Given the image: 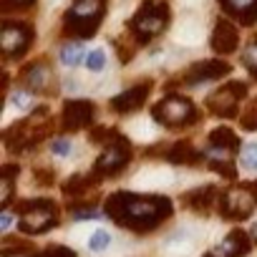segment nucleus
Returning <instances> with one entry per match:
<instances>
[{
  "mask_svg": "<svg viewBox=\"0 0 257 257\" xmlns=\"http://www.w3.org/2000/svg\"><path fill=\"white\" fill-rule=\"evenodd\" d=\"M103 212L123 229L132 232H152L164 219L172 217V199L162 194H134L116 192L106 199Z\"/></svg>",
  "mask_w": 257,
  "mask_h": 257,
  "instance_id": "f257e3e1",
  "label": "nucleus"
},
{
  "mask_svg": "<svg viewBox=\"0 0 257 257\" xmlns=\"http://www.w3.org/2000/svg\"><path fill=\"white\" fill-rule=\"evenodd\" d=\"M51 132H53V121H51L48 108H36L28 118L6 128L3 142L11 154H23V152L38 147L46 137H51Z\"/></svg>",
  "mask_w": 257,
  "mask_h": 257,
  "instance_id": "f03ea898",
  "label": "nucleus"
},
{
  "mask_svg": "<svg viewBox=\"0 0 257 257\" xmlns=\"http://www.w3.org/2000/svg\"><path fill=\"white\" fill-rule=\"evenodd\" d=\"M204 159L209 162V169H214L219 177L234 182L237 179V169H234V159L237 154H242V144L237 139L234 132H229L227 126H219L207 137V147L202 149Z\"/></svg>",
  "mask_w": 257,
  "mask_h": 257,
  "instance_id": "7ed1b4c3",
  "label": "nucleus"
},
{
  "mask_svg": "<svg viewBox=\"0 0 257 257\" xmlns=\"http://www.w3.org/2000/svg\"><path fill=\"white\" fill-rule=\"evenodd\" d=\"M106 13V0H73V8L63 18V33L76 38H91Z\"/></svg>",
  "mask_w": 257,
  "mask_h": 257,
  "instance_id": "20e7f679",
  "label": "nucleus"
},
{
  "mask_svg": "<svg viewBox=\"0 0 257 257\" xmlns=\"http://www.w3.org/2000/svg\"><path fill=\"white\" fill-rule=\"evenodd\" d=\"M18 227L26 234H43L58 227V209L51 199H26L16 207Z\"/></svg>",
  "mask_w": 257,
  "mask_h": 257,
  "instance_id": "39448f33",
  "label": "nucleus"
},
{
  "mask_svg": "<svg viewBox=\"0 0 257 257\" xmlns=\"http://www.w3.org/2000/svg\"><path fill=\"white\" fill-rule=\"evenodd\" d=\"M152 116H154V121H159L167 128H184V126H192L199 118V111L187 96L169 93L167 98H162L152 108Z\"/></svg>",
  "mask_w": 257,
  "mask_h": 257,
  "instance_id": "423d86ee",
  "label": "nucleus"
},
{
  "mask_svg": "<svg viewBox=\"0 0 257 257\" xmlns=\"http://www.w3.org/2000/svg\"><path fill=\"white\" fill-rule=\"evenodd\" d=\"M167 26H169V8L164 3H154V0L144 3L142 11L128 21V31L134 33L139 43H149L152 38L162 36Z\"/></svg>",
  "mask_w": 257,
  "mask_h": 257,
  "instance_id": "0eeeda50",
  "label": "nucleus"
},
{
  "mask_svg": "<svg viewBox=\"0 0 257 257\" xmlns=\"http://www.w3.org/2000/svg\"><path fill=\"white\" fill-rule=\"evenodd\" d=\"M219 214L224 219H247L257 207V182L232 184L219 194Z\"/></svg>",
  "mask_w": 257,
  "mask_h": 257,
  "instance_id": "6e6552de",
  "label": "nucleus"
},
{
  "mask_svg": "<svg viewBox=\"0 0 257 257\" xmlns=\"http://www.w3.org/2000/svg\"><path fill=\"white\" fill-rule=\"evenodd\" d=\"M132 162V144H128L126 137L116 134L113 139H108L103 144V152L96 159L93 174L96 177H116L118 172H123Z\"/></svg>",
  "mask_w": 257,
  "mask_h": 257,
  "instance_id": "1a4fd4ad",
  "label": "nucleus"
},
{
  "mask_svg": "<svg viewBox=\"0 0 257 257\" xmlns=\"http://www.w3.org/2000/svg\"><path fill=\"white\" fill-rule=\"evenodd\" d=\"M244 93H247V86L242 81H229L207 98V106L219 118H234V116H239V103H242Z\"/></svg>",
  "mask_w": 257,
  "mask_h": 257,
  "instance_id": "9d476101",
  "label": "nucleus"
},
{
  "mask_svg": "<svg viewBox=\"0 0 257 257\" xmlns=\"http://www.w3.org/2000/svg\"><path fill=\"white\" fill-rule=\"evenodd\" d=\"M0 41H3V53L8 61L13 58H21L31 43H33V28L28 23H16V21H6L3 23V36H0Z\"/></svg>",
  "mask_w": 257,
  "mask_h": 257,
  "instance_id": "9b49d317",
  "label": "nucleus"
},
{
  "mask_svg": "<svg viewBox=\"0 0 257 257\" xmlns=\"http://www.w3.org/2000/svg\"><path fill=\"white\" fill-rule=\"evenodd\" d=\"M93 116H96V106L88 98L66 101L61 113V128L63 132H81V128L93 123Z\"/></svg>",
  "mask_w": 257,
  "mask_h": 257,
  "instance_id": "f8f14e48",
  "label": "nucleus"
},
{
  "mask_svg": "<svg viewBox=\"0 0 257 257\" xmlns=\"http://www.w3.org/2000/svg\"><path fill=\"white\" fill-rule=\"evenodd\" d=\"M227 73H229V63H224V61H202V63L189 66L182 73V83L184 86H199V83L217 81Z\"/></svg>",
  "mask_w": 257,
  "mask_h": 257,
  "instance_id": "ddd939ff",
  "label": "nucleus"
},
{
  "mask_svg": "<svg viewBox=\"0 0 257 257\" xmlns=\"http://www.w3.org/2000/svg\"><path fill=\"white\" fill-rule=\"evenodd\" d=\"M152 86H154V83L147 78L144 83H137V86H132L128 91L113 96V98H111V108H113L116 113H134V111H139V108L144 106V101L149 98Z\"/></svg>",
  "mask_w": 257,
  "mask_h": 257,
  "instance_id": "4468645a",
  "label": "nucleus"
},
{
  "mask_svg": "<svg viewBox=\"0 0 257 257\" xmlns=\"http://www.w3.org/2000/svg\"><path fill=\"white\" fill-rule=\"evenodd\" d=\"M249 247H252L249 234H247L244 229H232V232H229L214 249H209L204 257H242V254L249 252Z\"/></svg>",
  "mask_w": 257,
  "mask_h": 257,
  "instance_id": "2eb2a0df",
  "label": "nucleus"
},
{
  "mask_svg": "<svg viewBox=\"0 0 257 257\" xmlns=\"http://www.w3.org/2000/svg\"><path fill=\"white\" fill-rule=\"evenodd\" d=\"M237 43H239L237 28L229 21H217V26L212 31V48L222 56H229V53L237 51Z\"/></svg>",
  "mask_w": 257,
  "mask_h": 257,
  "instance_id": "dca6fc26",
  "label": "nucleus"
},
{
  "mask_svg": "<svg viewBox=\"0 0 257 257\" xmlns=\"http://www.w3.org/2000/svg\"><path fill=\"white\" fill-rule=\"evenodd\" d=\"M219 194H222V189L214 187V184H209V187H202V189L189 192V194L184 197V204H187L189 209L199 212V214H207L214 204H219Z\"/></svg>",
  "mask_w": 257,
  "mask_h": 257,
  "instance_id": "f3484780",
  "label": "nucleus"
},
{
  "mask_svg": "<svg viewBox=\"0 0 257 257\" xmlns=\"http://www.w3.org/2000/svg\"><path fill=\"white\" fill-rule=\"evenodd\" d=\"M21 81H23V86H26L28 93H41V91H46V86L51 81V71H48L46 63L38 61V63H31V66L23 68Z\"/></svg>",
  "mask_w": 257,
  "mask_h": 257,
  "instance_id": "a211bd4d",
  "label": "nucleus"
},
{
  "mask_svg": "<svg viewBox=\"0 0 257 257\" xmlns=\"http://www.w3.org/2000/svg\"><path fill=\"white\" fill-rule=\"evenodd\" d=\"M219 6L227 16L237 18L244 26H252L257 21V0H219Z\"/></svg>",
  "mask_w": 257,
  "mask_h": 257,
  "instance_id": "6ab92c4d",
  "label": "nucleus"
},
{
  "mask_svg": "<svg viewBox=\"0 0 257 257\" xmlns=\"http://www.w3.org/2000/svg\"><path fill=\"white\" fill-rule=\"evenodd\" d=\"M167 159L172 164H184V167H194L204 159V154L192 144V142H177L169 152H167Z\"/></svg>",
  "mask_w": 257,
  "mask_h": 257,
  "instance_id": "aec40b11",
  "label": "nucleus"
},
{
  "mask_svg": "<svg viewBox=\"0 0 257 257\" xmlns=\"http://www.w3.org/2000/svg\"><path fill=\"white\" fill-rule=\"evenodd\" d=\"M18 174H21L18 164H6L3 167V177H0V187H3V192H0V202H3V207H8L11 199H13V187H16V177Z\"/></svg>",
  "mask_w": 257,
  "mask_h": 257,
  "instance_id": "412c9836",
  "label": "nucleus"
},
{
  "mask_svg": "<svg viewBox=\"0 0 257 257\" xmlns=\"http://www.w3.org/2000/svg\"><path fill=\"white\" fill-rule=\"evenodd\" d=\"M81 61H86V48H83V43H81V41L68 43V46H63V48H61V63H63V66L73 68V66H78Z\"/></svg>",
  "mask_w": 257,
  "mask_h": 257,
  "instance_id": "4be33fe9",
  "label": "nucleus"
},
{
  "mask_svg": "<svg viewBox=\"0 0 257 257\" xmlns=\"http://www.w3.org/2000/svg\"><path fill=\"white\" fill-rule=\"evenodd\" d=\"M239 123L244 132H257V98H252L244 106V111L239 113Z\"/></svg>",
  "mask_w": 257,
  "mask_h": 257,
  "instance_id": "5701e85b",
  "label": "nucleus"
},
{
  "mask_svg": "<svg viewBox=\"0 0 257 257\" xmlns=\"http://www.w3.org/2000/svg\"><path fill=\"white\" fill-rule=\"evenodd\" d=\"M242 63H244V68L249 71V76L257 78V38H252V41L247 43V48H244V53H242Z\"/></svg>",
  "mask_w": 257,
  "mask_h": 257,
  "instance_id": "b1692460",
  "label": "nucleus"
},
{
  "mask_svg": "<svg viewBox=\"0 0 257 257\" xmlns=\"http://www.w3.org/2000/svg\"><path fill=\"white\" fill-rule=\"evenodd\" d=\"M108 242H111V234L106 229H96L88 239V249L91 252H103V249H108Z\"/></svg>",
  "mask_w": 257,
  "mask_h": 257,
  "instance_id": "393cba45",
  "label": "nucleus"
},
{
  "mask_svg": "<svg viewBox=\"0 0 257 257\" xmlns=\"http://www.w3.org/2000/svg\"><path fill=\"white\" fill-rule=\"evenodd\" d=\"M242 167L249 172H257V142H252L242 149Z\"/></svg>",
  "mask_w": 257,
  "mask_h": 257,
  "instance_id": "a878e982",
  "label": "nucleus"
},
{
  "mask_svg": "<svg viewBox=\"0 0 257 257\" xmlns=\"http://www.w3.org/2000/svg\"><path fill=\"white\" fill-rule=\"evenodd\" d=\"M103 66H106V53H103L101 48H96V51H91V53L86 56V68H88V71L96 73V71H101Z\"/></svg>",
  "mask_w": 257,
  "mask_h": 257,
  "instance_id": "bb28decb",
  "label": "nucleus"
},
{
  "mask_svg": "<svg viewBox=\"0 0 257 257\" xmlns=\"http://www.w3.org/2000/svg\"><path fill=\"white\" fill-rule=\"evenodd\" d=\"M36 257H76V252H73V249H68V247L53 244V247H46L43 252H38Z\"/></svg>",
  "mask_w": 257,
  "mask_h": 257,
  "instance_id": "cd10ccee",
  "label": "nucleus"
},
{
  "mask_svg": "<svg viewBox=\"0 0 257 257\" xmlns=\"http://www.w3.org/2000/svg\"><path fill=\"white\" fill-rule=\"evenodd\" d=\"M51 152H53L56 157H68V154H71V142H68V139H56L53 147H51Z\"/></svg>",
  "mask_w": 257,
  "mask_h": 257,
  "instance_id": "c85d7f7f",
  "label": "nucleus"
},
{
  "mask_svg": "<svg viewBox=\"0 0 257 257\" xmlns=\"http://www.w3.org/2000/svg\"><path fill=\"white\" fill-rule=\"evenodd\" d=\"M31 3H33V0H0V8L8 13V11H13V8H26V6H31Z\"/></svg>",
  "mask_w": 257,
  "mask_h": 257,
  "instance_id": "c756f323",
  "label": "nucleus"
},
{
  "mask_svg": "<svg viewBox=\"0 0 257 257\" xmlns=\"http://www.w3.org/2000/svg\"><path fill=\"white\" fill-rule=\"evenodd\" d=\"M11 224H13V217H11V212L6 209V212H3V217H0V229L6 232V229H8Z\"/></svg>",
  "mask_w": 257,
  "mask_h": 257,
  "instance_id": "7c9ffc66",
  "label": "nucleus"
},
{
  "mask_svg": "<svg viewBox=\"0 0 257 257\" xmlns=\"http://www.w3.org/2000/svg\"><path fill=\"white\" fill-rule=\"evenodd\" d=\"M13 103L23 108V106H28V96H26V93H16V96H13Z\"/></svg>",
  "mask_w": 257,
  "mask_h": 257,
  "instance_id": "2f4dec72",
  "label": "nucleus"
}]
</instances>
